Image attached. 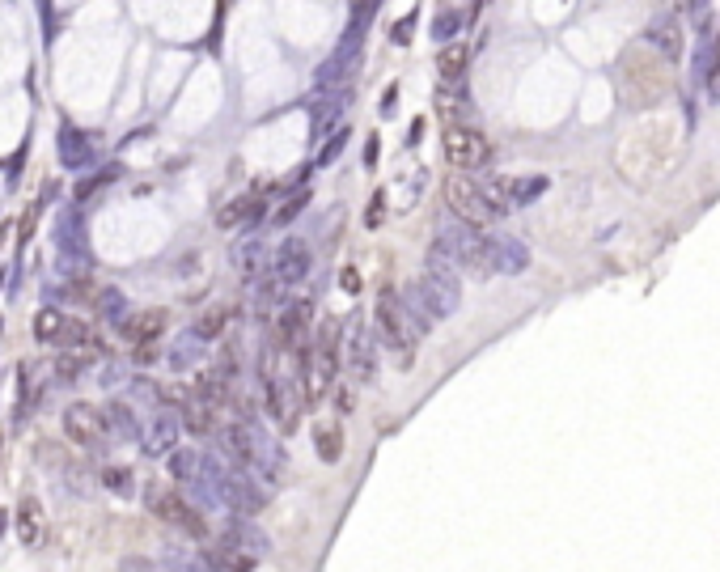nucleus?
Here are the masks:
<instances>
[{
    "label": "nucleus",
    "instance_id": "f257e3e1",
    "mask_svg": "<svg viewBox=\"0 0 720 572\" xmlns=\"http://www.w3.org/2000/svg\"><path fill=\"white\" fill-rule=\"evenodd\" d=\"M445 204H449V212H454L458 221L479 225V229L509 212V208L500 204L492 178H479V174H466V170H458V174L445 183Z\"/></svg>",
    "mask_w": 720,
    "mask_h": 572
},
{
    "label": "nucleus",
    "instance_id": "f03ea898",
    "mask_svg": "<svg viewBox=\"0 0 720 572\" xmlns=\"http://www.w3.org/2000/svg\"><path fill=\"white\" fill-rule=\"evenodd\" d=\"M339 378V323H322L314 348H301V395L318 403L335 390Z\"/></svg>",
    "mask_w": 720,
    "mask_h": 572
},
{
    "label": "nucleus",
    "instance_id": "7ed1b4c3",
    "mask_svg": "<svg viewBox=\"0 0 720 572\" xmlns=\"http://www.w3.org/2000/svg\"><path fill=\"white\" fill-rule=\"evenodd\" d=\"M432 255H441L458 267V272H471L479 280L492 276V259H488V234L479 225H466L454 217V225H441L437 229V246Z\"/></svg>",
    "mask_w": 720,
    "mask_h": 572
},
{
    "label": "nucleus",
    "instance_id": "20e7f679",
    "mask_svg": "<svg viewBox=\"0 0 720 572\" xmlns=\"http://www.w3.org/2000/svg\"><path fill=\"white\" fill-rule=\"evenodd\" d=\"M373 331H377V339H382V348L399 356L403 365L411 361V356H416V352H411V344H416V331H411V323H407L403 293H394V289H377Z\"/></svg>",
    "mask_w": 720,
    "mask_h": 572
},
{
    "label": "nucleus",
    "instance_id": "39448f33",
    "mask_svg": "<svg viewBox=\"0 0 720 572\" xmlns=\"http://www.w3.org/2000/svg\"><path fill=\"white\" fill-rule=\"evenodd\" d=\"M144 505H149V513H153V517H161L166 526L191 534L195 543H204V539H208V522H204V513L195 509L187 496H178L174 488H166V484H149V488H144Z\"/></svg>",
    "mask_w": 720,
    "mask_h": 572
},
{
    "label": "nucleus",
    "instance_id": "423d86ee",
    "mask_svg": "<svg viewBox=\"0 0 720 572\" xmlns=\"http://www.w3.org/2000/svg\"><path fill=\"white\" fill-rule=\"evenodd\" d=\"M420 289L428 297V306L437 318H449V314H458L462 306V280H458V267L441 259V255H428L424 263V272H420Z\"/></svg>",
    "mask_w": 720,
    "mask_h": 572
},
{
    "label": "nucleus",
    "instance_id": "0eeeda50",
    "mask_svg": "<svg viewBox=\"0 0 720 572\" xmlns=\"http://www.w3.org/2000/svg\"><path fill=\"white\" fill-rule=\"evenodd\" d=\"M441 149H445V162L454 170H483L492 162V145L475 123H445V136H441Z\"/></svg>",
    "mask_w": 720,
    "mask_h": 572
},
{
    "label": "nucleus",
    "instance_id": "6e6552de",
    "mask_svg": "<svg viewBox=\"0 0 720 572\" xmlns=\"http://www.w3.org/2000/svg\"><path fill=\"white\" fill-rule=\"evenodd\" d=\"M64 437L77 445V450L102 454L106 445H111V420L89 403H72V407H64Z\"/></svg>",
    "mask_w": 720,
    "mask_h": 572
},
{
    "label": "nucleus",
    "instance_id": "1a4fd4ad",
    "mask_svg": "<svg viewBox=\"0 0 720 572\" xmlns=\"http://www.w3.org/2000/svg\"><path fill=\"white\" fill-rule=\"evenodd\" d=\"M34 339L47 348H85L89 339V327L81 323V318H72L64 310H43L39 318H34Z\"/></svg>",
    "mask_w": 720,
    "mask_h": 572
},
{
    "label": "nucleus",
    "instance_id": "9d476101",
    "mask_svg": "<svg viewBox=\"0 0 720 572\" xmlns=\"http://www.w3.org/2000/svg\"><path fill=\"white\" fill-rule=\"evenodd\" d=\"M377 344H382V339H377V331L369 323H352L344 356H348V373L360 386L373 382V373H377Z\"/></svg>",
    "mask_w": 720,
    "mask_h": 572
},
{
    "label": "nucleus",
    "instance_id": "9b49d317",
    "mask_svg": "<svg viewBox=\"0 0 720 572\" xmlns=\"http://www.w3.org/2000/svg\"><path fill=\"white\" fill-rule=\"evenodd\" d=\"M310 272H314V250H310V242H305V238H284V242L276 246V255H272V276L288 289V284H301Z\"/></svg>",
    "mask_w": 720,
    "mask_h": 572
},
{
    "label": "nucleus",
    "instance_id": "f8f14e48",
    "mask_svg": "<svg viewBox=\"0 0 720 572\" xmlns=\"http://www.w3.org/2000/svg\"><path fill=\"white\" fill-rule=\"evenodd\" d=\"M488 259H492V276H517L530 267V246L513 234H488Z\"/></svg>",
    "mask_w": 720,
    "mask_h": 572
},
{
    "label": "nucleus",
    "instance_id": "ddd939ff",
    "mask_svg": "<svg viewBox=\"0 0 720 572\" xmlns=\"http://www.w3.org/2000/svg\"><path fill=\"white\" fill-rule=\"evenodd\" d=\"M178 433H183V420H178V411H166V407H157L153 411V420L144 424V454H161L166 458L170 450H178Z\"/></svg>",
    "mask_w": 720,
    "mask_h": 572
},
{
    "label": "nucleus",
    "instance_id": "4468645a",
    "mask_svg": "<svg viewBox=\"0 0 720 572\" xmlns=\"http://www.w3.org/2000/svg\"><path fill=\"white\" fill-rule=\"evenodd\" d=\"M310 306L314 301L305 297H293L280 306V318H276V335H280V348H305V331H310Z\"/></svg>",
    "mask_w": 720,
    "mask_h": 572
},
{
    "label": "nucleus",
    "instance_id": "2eb2a0df",
    "mask_svg": "<svg viewBox=\"0 0 720 572\" xmlns=\"http://www.w3.org/2000/svg\"><path fill=\"white\" fill-rule=\"evenodd\" d=\"M492 187H496L504 208H526L538 200V195H547L551 183L543 174H526V178H492Z\"/></svg>",
    "mask_w": 720,
    "mask_h": 572
},
{
    "label": "nucleus",
    "instance_id": "dca6fc26",
    "mask_svg": "<svg viewBox=\"0 0 720 572\" xmlns=\"http://www.w3.org/2000/svg\"><path fill=\"white\" fill-rule=\"evenodd\" d=\"M17 539H22L26 547L39 551L47 543V509H43V500L39 496H22V505H17Z\"/></svg>",
    "mask_w": 720,
    "mask_h": 572
},
{
    "label": "nucleus",
    "instance_id": "f3484780",
    "mask_svg": "<svg viewBox=\"0 0 720 572\" xmlns=\"http://www.w3.org/2000/svg\"><path fill=\"white\" fill-rule=\"evenodd\" d=\"M225 505L229 509H238L242 517H255L263 509V492L259 484L246 475V467H233L229 471V484H225Z\"/></svg>",
    "mask_w": 720,
    "mask_h": 572
},
{
    "label": "nucleus",
    "instance_id": "a211bd4d",
    "mask_svg": "<svg viewBox=\"0 0 720 572\" xmlns=\"http://www.w3.org/2000/svg\"><path fill=\"white\" fill-rule=\"evenodd\" d=\"M178 420H183L187 433L208 437L216 428V403H208L204 395H178Z\"/></svg>",
    "mask_w": 720,
    "mask_h": 572
},
{
    "label": "nucleus",
    "instance_id": "6ab92c4d",
    "mask_svg": "<svg viewBox=\"0 0 720 572\" xmlns=\"http://www.w3.org/2000/svg\"><path fill=\"white\" fill-rule=\"evenodd\" d=\"M348 102H352V85H331V89H322V98L310 106V123H314V132H327L331 123L348 111Z\"/></svg>",
    "mask_w": 720,
    "mask_h": 572
},
{
    "label": "nucleus",
    "instance_id": "aec40b11",
    "mask_svg": "<svg viewBox=\"0 0 720 572\" xmlns=\"http://www.w3.org/2000/svg\"><path fill=\"white\" fill-rule=\"evenodd\" d=\"M648 43H653L665 60H682V17L678 13H661L648 26Z\"/></svg>",
    "mask_w": 720,
    "mask_h": 572
},
{
    "label": "nucleus",
    "instance_id": "412c9836",
    "mask_svg": "<svg viewBox=\"0 0 720 572\" xmlns=\"http://www.w3.org/2000/svg\"><path fill=\"white\" fill-rule=\"evenodd\" d=\"M466 68H471V47L466 43H445L437 51V77L441 85H466Z\"/></svg>",
    "mask_w": 720,
    "mask_h": 572
},
{
    "label": "nucleus",
    "instance_id": "4be33fe9",
    "mask_svg": "<svg viewBox=\"0 0 720 572\" xmlns=\"http://www.w3.org/2000/svg\"><path fill=\"white\" fill-rule=\"evenodd\" d=\"M56 140H60V162L68 170H85L89 162H94V140H89L85 132H77L72 123H64Z\"/></svg>",
    "mask_w": 720,
    "mask_h": 572
},
{
    "label": "nucleus",
    "instance_id": "5701e85b",
    "mask_svg": "<svg viewBox=\"0 0 720 572\" xmlns=\"http://www.w3.org/2000/svg\"><path fill=\"white\" fill-rule=\"evenodd\" d=\"M161 331H166V314L161 310H140V314H128L119 323V335L128 339V344H153Z\"/></svg>",
    "mask_w": 720,
    "mask_h": 572
},
{
    "label": "nucleus",
    "instance_id": "b1692460",
    "mask_svg": "<svg viewBox=\"0 0 720 572\" xmlns=\"http://www.w3.org/2000/svg\"><path fill=\"white\" fill-rule=\"evenodd\" d=\"M263 407L280 428H293V399H288V386L276 373H263Z\"/></svg>",
    "mask_w": 720,
    "mask_h": 572
},
{
    "label": "nucleus",
    "instance_id": "393cba45",
    "mask_svg": "<svg viewBox=\"0 0 720 572\" xmlns=\"http://www.w3.org/2000/svg\"><path fill=\"white\" fill-rule=\"evenodd\" d=\"M204 560H208V568H216V572H250L259 556H250V551H242V547H233V543L221 539L216 547H204Z\"/></svg>",
    "mask_w": 720,
    "mask_h": 572
},
{
    "label": "nucleus",
    "instance_id": "a878e982",
    "mask_svg": "<svg viewBox=\"0 0 720 572\" xmlns=\"http://www.w3.org/2000/svg\"><path fill=\"white\" fill-rule=\"evenodd\" d=\"M225 543L250 551V556H267V534L250 522V517H233V522L225 526Z\"/></svg>",
    "mask_w": 720,
    "mask_h": 572
},
{
    "label": "nucleus",
    "instance_id": "bb28decb",
    "mask_svg": "<svg viewBox=\"0 0 720 572\" xmlns=\"http://www.w3.org/2000/svg\"><path fill=\"white\" fill-rule=\"evenodd\" d=\"M403 306H407V323H411V331H416V335H428L432 323H437V314H432L428 297H424V289H420V280L403 289Z\"/></svg>",
    "mask_w": 720,
    "mask_h": 572
},
{
    "label": "nucleus",
    "instance_id": "cd10ccee",
    "mask_svg": "<svg viewBox=\"0 0 720 572\" xmlns=\"http://www.w3.org/2000/svg\"><path fill=\"white\" fill-rule=\"evenodd\" d=\"M437 115L445 123H471V106H466V85H441L437 94Z\"/></svg>",
    "mask_w": 720,
    "mask_h": 572
},
{
    "label": "nucleus",
    "instance_id": "c85d7f7f",
    "mask_svg": "<svg viewBox=\"0 0 720 572\" xmlns=\"http://www.w3.org/2000/svg\"><path fill=\"white\" fill-rule=\"evenodd\" d=\"M263 217V200H233V204H225L221 212H216V225L221 229H238V225H255Z\"/></svg>",
    "mask_w": 720,
    "mask_h": 572
},
{
    "label": "nucleus",
    "instance_id": "c756f323",
    "mask_svg": "<svg viewBox=\"0 0 720 572\" xmlns=\"http://www.w3.org/2000/svg\"><path fill=\"white\" fill-rule=\"evenodd\" d=\"M166 471L178 479V484H195L204 471V454H195V450H170L166 454Z\"/></svg>",
    "mask_w": 720,
    "mask_h": 572
},
{
    "label": "nucleus",
    "instance_id": "7c9ffc66",
    "mask_svg": "<svg viewBox=\"0 0 720 572\" xmlns=\"http://www.w3.org/2000/svg\"><path fill=\"white\" fill-rule=\"evenodd\" d=\"M263 259H267V250H263L259 238H246L242 246H233V263H238V272H242L246 280H259Z\"/></svg>",
    "mask_w": 720,
    "mask_h": 572
},
{
    "label": "nucleus",
    "instance_id": "2f4dec72",
    "mask_svg": "<svg viewBox=\"0 0 720 572\" xmlns=\"http://www.w3.org/2000/svg\"><path fill=\"white\" fill-rule=\"evenodd\" d=\"M204 348H208V339H200L195 331H187L183 339H178V348L170 352V365H174V369H187V365L200 361V352H204Z\"/></svg>",
    "mask_w": 720,
    "mask_h": 572
},
{
    "label": "nucleus",
    "instance_id": "473e14b6",
    "mask_svg": "<svg viewBox=\"0 0 720 572\" xmlns=\"http://www.w3.org/2000/svg\"><path fill=\"white\" fill-rule=\"evenodd\" d=\"M106 420H111V428L119 437H128V441H136V437H144V428L136 424V416H132V407H123V403H111L106 407Z\"/></svg>",
    "mask_w": 720,
    "mask_h": 572
},
{
    "label": "nucleus",
    "instance_id": "72a5a7b5",
    "mask_svg": "<svg viewBox=\"0 0 720 572\" xmlns=\"http://www.w3.org/2000/svg\"><path fill=\"white\" fill-rule=\"evenodd\" d=\"M458 30H462V13L458 9H437V17H432V39L445 47V43L458 39Z\"/></svg>",
    "mask_w": 720,
    "mask_h": 572
},
{
    "label": "nucleus",
    "instance_id": "f704fd0d",
    "mask_svg": "<svg viewBox=\"0 0 720 572\" xmlns=\"http://www.w3.org/2000/svg\"><path fill=\"white\" fill-rule=\"evenodd\" d=\"M348 136H352V132H348V123H344V128H335V132H331V140H327V145H322V149H318V157H314V166H318V170H327V166H335V162H339V153H344V149H348Z\"/></svg>",
    "mask_w": 720,
    "mask_h": 572
},
{
    "label": "nucleus",
    "instance_id": "c9c22d12",
    "mask_svg": "<svg viewBox=\"0 0 720 572\" xmlns=\"http://www.w3.org/2000/svg\"><path fill=\"white\" fill-rule=\"evenodd\" d=\"M314 441H318V458H322V462H339V454H344V433H339L335 424H331V428H318Z\"/></svg>",
    "mask_w": 720,
    "mask_h": 572
},
{
    "label": "nucleus",
    "instance_id": "e433bc0d",
    "mask_svg": "<svg viewBox=\"0 0 720 572\" xmlns=\"http://www.w3.org/2000/svg\"><path fill=\"white\" fill-rule=\"evenodd\" d=\"M225 318H229V310H225V306H212L208 314H200V318H195V327H191V331L200 335V339H208V344H212V339L225 331Z\"/></svg>",
    "mask_w": 720,
    "mask_h": 572
},
{
    "label": "nucleus",
    "instance_id": "4c0bfd02",
    "mask_svg": "<svg viewBox=\"0 0 720 572\" xmlns=\"http://www.w3.org/2000/svg\"><path fill=\"white\" fill-rule=\"evenodd\" d=\"M102 488L115 492V496H132V488H136V484H132V471H128V467H106V471H102Z\"/></svg>",
    "mask_w": 720,
    "mask_h": 572
},
{
    "label": "nucleus",
    "instance_id": "58836bf2",
    "mask_svg": "<svg viewBox=\"0 0 720 572\" xmlns=\"http://www.w3.org/2000/svg\"><path fill=\"white\" fill-rule=\"evenodd\" d=\"M704 94H708V102H720V43H716V51L708 56V68H704Z\"/></svg>",
    "mask_w": 720,
    "mask_h": 572
},
{
    "label": "nucleus",
    "instance_id": "ea45409f",
    "mask_svg": "<svg viewBox=\"0 0 720 572\" xmlns=\"http://www.w3.org/2000/svg\"><path fill=\"white\" fill-rule=\"evenodd\" d=\"M81 369H85V356H81V352H60V356H56V373H60L64 382H77Z\"/></svg>",
    "mask_w": 720,
    "mask_h": 572
},
{
    "label": "nucleus",
    "instance_id": "a19ab883",
    "mask_svg": "<svg viewBox=\"0 0 720 572\" xmlns=\"http://www.w3.org/2000/svg\"><path fill=\"white\" fill-rule=\"evenodd\" d=\"M305 204H310V191H297V195H288L284 208H276V225H288L293 217H301Z\"/></svg>",
    "mask_w": 720,
    "mask_h": 572
},
{
    "label": "nucleus",
    "instance_id": "79ce46f5",
    "mask_svg": "<svg viewBox=\"0 0 720 572\" xmlns=\"http://www.w3.org/2000/svg\"><path fill=\"white\" fill-rule=\"evenodd\" d=\"M382 221H386V191H377V195H373V200H369V212H365V225H369V229H377V225H382Z\"/></svg>",
    "mask_w": 720,
    "mask_h": 572
},
{
    "label": "nucleus",
    "instance_id": "37998d69",
    "mask_svg": "<svg viewBox=\"0 0 720 572\" xmlns=\"http://www.w3.org/2000/svg\"><path fill=\"white\" fill-rule=\"evenodd\" d=\"M123 306H128V301H123L119 293H102V310L111 314V318H119V323H123V318H128V310H123Z\"/></svg>",
    "mask_w": 720,
    "mask_h": 572
},
{
    "label": "nucleus",
    "instance_id": "c03bdc74",
    "mask_svg": "<svg viewBox=\"0 0 720 572\" xmlns=\"http://www.w3.org/2000/svg\"><path fill=\"white\" fill-rule=\"evenodd\" d=\"M411 30H416V9L394 22V43H411Z\"/></svg>",
    "mask_w": 720,
    "mask_h": 572
},
{
    "label": "nucleus",
    "instance_id": "a18cd8bd",
    "mask_svg": "<svg viewBox=\"0 0 720 572\" xmlns=\"http://www.w3.org/2000/svg\"><path fill=\"white\" fill-rule=\"evenodd\" d=\"M335 411L339 416H348L352 411V390H335Z\"/></svg>",
    "mask_w": 720,
    "mask_h": 572
},
{
    "label": "nucleus",
    "instance_id": "49530a36",
    "mask_svg": "<svg viewBox=\"0 0 720 572\" xmlns=\"http://www.w3.org/2000/svg\"><path fill=\"white\" fill-rule=\"evenodd\" d=\"M394 106H399V85H390V89H386V98H382V115H394Z\"/></svg>",
    "mask_w": 720,
    "mask_h": 572
},
{
    "label": "nucleus",
    "instance_id": "de8ad7c7",
    "mask_svg": "<svg viewBox=\"0 0 720 572\" xmlns=\"http://www.w3.org/2000/svg\"><path fill=\"white\" fill-rule=\"evenodd\" d=\"M377 153H382V140H377V136H373V140H369V145H365V166H377Z\"/></svg>",
    "mask_w": 720,
    "mask_h": 572
},
{
    "label": "nucleus",
    "instance_id": "09e8293b",
    "mask_svg": "<svg viewBox=\"0 0 720 572\" xmlns=\"http://www.w3.org/2000/svg\"><path fill=\"white\" fill-rule=\"evenodd\" d=\"M420 132H424V123L416 119V123H411V136H407V149H411V145H420Z\"/></svg>",
    "mask_w": 720,
    "mask_h": 572
},
{
    "label": "nucleus",
    "instance_id": "8fccbe9b",
    "mask_svg": "<svg viewBox=\"0 0 720 572\" xmlns=\"http://www.w3.org/2000/svg\"><path fill=\"white\" fill-rule=\"evenodd\" d=\"M339 284H344V289H348V293H356V289H360V276H356V272H348V276H344V280H339Z\"/></svg>",
    "mask_w": 720,
    "mask_h": 572
},
{
    "label": "nucleus",
    "instance_id": "3c124183",
    "mask_svg": "<svg viewBox=\"0 0 720 572\" xmlns=\"http://www.w3.org/2000/svg\"><path fill=\"white\" fill-rule=\"evenodd\" d=\"M39 9H43V26L51 30V9H47V0H39Z\"/></svg>",
    "mask_w": 720,
    "mask_h": 572
},
{
    "label": "nucleus",
    "instance_id": "603ef678",
    "mask_svg": "<svg viewBox=\"0 0 720 572\" xmlns=\"http://www.w3.org/2000/svg\"><path fill=\"white\" fill-rule=\"evenodd\" d=\"M483 5H492V0H475V9H483Z\"/></svg>",
    "mask_w": 720,
    "mask_h": 572
}]
</instances>
